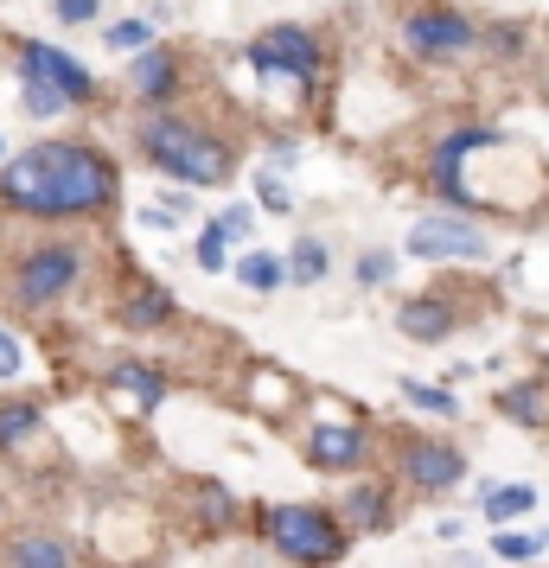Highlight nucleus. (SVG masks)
Listing matches in <instances>:
<instances>
[{
    "instance_id": "nucleus-1",
    "label": "nucleus",
    "mask_w": 549,
    "mask_h": 568,
    "mask_svg": "<svg viewBox=\"0 0 549 568\" xmlns=\"http://www.w3.org/2000/svg\"><path fill=\"white\" fill-rule=\"evenodd\" d=\"M122 199V166L90 141H32L0 160V211L32 224H83Z\"/></svg>"
},
{
    "instance_id": "nucleus-2",
    "label": "nucleus",
    "mask_w": 549,
    "mask_h": 568,
    "mask_svg": "<svg viewBox=\"0 0 549 568\" xmlns=\"http://www.w3.org/2000/svg\"><path fill=\"white\" fill-rule=\"evenodd\" d=\"M134 154L173 185H231L236 180V141L205 115H185L180 103L148 109L134 129Z\"/></svg>"
},
{
    "instance_id": "nucleus-3",
    "label": "nucleus",
    "mask_w": 549,
    "mask_h": 568,
    "mask_svg": "<svg viewBox=\"0 0 549 568\" xmlns=\"http://www.w3.org/2000/svg\"><path fill=\"white\" fill-rule=\"evenodd\" d=\"M243 64H250V78H256L262 90L288 97L294 109L314 103L319 83H326V45H319V32L314 27H294V20L262 27L256 39L243 45Z\"/></svg>"
},
{
    "instance_id": "nucleus-4",
    "label": "nucleus",
    "mask_w": 549,
    "mask_h": 568,
    "mask_svg": "<svg viewBox=\"0 0 549 568\" xmlns=\"http://www.w3.org/2000/svg\"><path fill=\"white\" fill-rule=\"evenodd\" d=\"M256 530H262V549L268 556H282L294 568H339L345 549H352V530H345L339 511H326V505H262L256 511Z\"/></svg>"
},
{
    "instance_id": "nucleus-5",
    "label": "nucleus",
    "mask_w": 549,
    "mask_h": 568,
    "mask_svg": "<svg viewBox=\"0 0 549 568\" xmlns=\"http://www.w3.org/2000/svg\"><path fill=\"white\" fill-rule=\"evenodd\" d=\"M83 268H90L83 236H39V243H27V250L13 256V268H7V301L27 307V313H45L83 282Z\"/></svg>"
},
{
    "instance_id": "nucleus-6",
    "label": "nucleus",
    "mask_w": 549,
    "mask_h": 568,
    "mask_svg": "<svg viewBox=\"0 0 549 568\" xmlns=\"http://www.w3.org/2000/svg\"><path fill=\"white\" fill-rule=\"evenodd\" d=\"M396 45L409 58H421V64H460V58L479 52V27L460 7H447V0H416L396 20Z\"/></svg>"
},
{
    "instance_id": "nucleus-7",
    "label": "nucleus",
    "mask_w": 549,
    "mask_h": 568,
    "mask_svg": "<svg viewBox=\"0 0 549 568\" xmlns=\"http://www.w3.org/2000/svg\"><path fill=\"white\" fill-rule=\"evenodd\" d=\"M403 256H416V262H486L492 243H486V231L472 224L467 211H428V217L409 224Z\"/></svg>"
},
{
    "instance_id": "nucleus-8",
    "label": "nucleus",
    "mask_w": 549,
    "mask_h": 568,
    "mask_svg": "<svg viewBox=\"0 0 549 568\" xmlns=\"http://www.w3.org/2000/svg\"><path fill=\"white\" fill-rule=\"evenodd\" d=\"M13 78L52 83V90H64L78 109H90L96 97H103L96 71H90V64H78V58L64 52V45H52V39H13Z\"/></svg>"
},
{
    "instance_id": "nucleus-9",
    "label": "nucleus",
    "mask_w": 549,
    "mask_h": 568,
    "mask_svg": "<svg viewBox=\"0 0 549 568\" xmlns=\"http://www.w3.org/2000/svg\"><path fill=\"white\" fill-rule=\"evenodd\" d=\"M396 479L421 498H441L467 479V454L454 447V440H435V435H409L396 440Z\"/></svg>"
},
{
    "instance_id": "nucleus-10",
    "label": "nucleus",
    "mask_w": 549,
    "mask_h": 568,
    "mask_svg": "<svg viewBox=\"0 0 549 568\" xmlns=\"http://www.w3.org/2000/svg\"><path fill=\"white\" fill-rule=\"evenodd\" d=\"M301 454H307L314 473L352 479V473L370 460V428L358 422V415H319L314 428H307V440H301Z\"/></svg>"
},
{
    "instance_id": "nucleus-11",
    "label": "nucleus",
    "mask_w": 549,
    "mask_h": 568,
    "mask_svg": "<svg viewBox=\"0 0 549 568\" xmlns=\"http://www.w3.org/2000/svg\"><path fill=\"white\" fill-rule=\"evenodd\" d=\"M129 97L141 109H166V103H180L185 97V58L173 52V45H148V52H134L129 58Z\"/></svg>"
},
{
    "instance_id": "nucleus-12",
    "label": "nucleus",
    "mask_w": 549,
    "mask_h": 568,
    "mask_svg": "<svg viewBox=\"0 0 549 568\" xmlns=\"http://www.w3.org/2000/svg\"><path fill=\"white\" fill-rule=\"evenodd\" d=\"M454 326H460V307H454L447 294H409V301L396 307V333L416 338V345H441Z\"/></svg>"
},
{
    "instance_id": "nucleus-13",
    "label": "nucleus",
    "mask_w": 549,
    "mask_h": 568,
    "mask_svg": "<svg viewBox=\"0 0 549 568\" xmlns=\"http://www.w3.org/2000/svg\"><path fill=\"white\" fill-rule=\"evenodd\" d=\"M339 517L352 537H370V530H390L396 524V505H390V486L384 479H352V491L339 498Z\"/></svg>"
},
{
    "instance_id": "nucleus-14",
    "label": "nucleus",
    "mask_w": 549,
    "mask_h": 568,
    "mask_svg": "<svg viewBox=\"0 0 549 568\" xmlns=\"http://www.w3.org/2000/svg\"><path fill=\"white\" fill-rule=\"evenodd\" d=\"M0 568H78V556L58 530H20L0 542Z\"/></svg>"
},
{
    "instance_id": "nucleus-15",
    "label": "nucleus",
    "mask_w": 549,
    "mask_h": 568,
    "mask_svg": "<svg viewBox=\"0 0 549 568\" xmlns=\"http://www.w3.org/2000/svg\"><path fill=\"white\" fill-rule=\"evenodd\" d=\"M109 389H115V396H129L134 409H160V403L173 396L166 371H160V364H141V358H122V364H115V371H109Z\"/></svg>"
},
{
    "instance_id": "nucleus-16",
    "label": "nucleus",
    "mask_w": 549,
    "mask_h": 568,
    "mask_svg": "<svg viewBox=\"0 0 549 568\" xmlns=\"http://www.w3.org/2000/svg\"><path fill=\"white\" fill-rule=\"evenodd\" d=\"M45 435V403L39 396H0V454H27Z\"/></svg>"
},
{
    "instance_id": "nucleus-17",
    "label": "nucleus",
    "mask_w": 549,
    "mask_h": 568,
    "mask_svg": "<svg viewBox=\"0 0 549 568\" xmlns=\"http://www.w3.org/2000/svg\"><path fill=\"white\" fill-rule=\"evenodd\" d=\"M192 524H199V537H224L243 524V505H236L231 486H217V479H199L192 486Z\"/></svg>"
},
{
    "instance_id": "nucleus-18",
    "label": "nucleus",
    "mask_w": 549,
    "mask_h": 568,
    "mask_svg": "<svg viewBox=\"0 0 549 568\" xmlns=\"http://www.w3.org/2000/svg\"><path fill=\"white\" fill-rule=\"evenodd\" d=\"M115 313H122V326H129V333H154V326H166V320H173L180 307H173V287L141 282V287H134V294H129V301H122Z\"/></svg>"
},
{
    "instance_id": "nucleus-19",
    "label": "nucleus",
    "mask_w": 549,
    "mask_h": 568,
    "mask_svg": "<svg viewBox=\"0 0 549 568\" xmlns=\"http://www.w3.org/2000/svg\"><path fill=\"white\" fill-rule=\"evenodd\" d=\"M498 415L518 428H549V384H505L498 389Z\"/></svg>"
},
{
    "instance_id": "nucleus-20",
    "label": "nucleus",
    "mask_w": 549,
    "mask_h": 568,
    "mask_svg": "<svg viewBox=\"0 0 549 568\" xmlns=\"http://www.w3.org/2000/svg\"><path fill=\"white\" fill-rule=\"evenodd\" d=\"M231 268L250 294H282V287H288V256H275V250H243Z\"/></svg>"
},
{
    "instance_id": "nucleus-21",
    "label": "nucleus",
    "mask_w": 549,
    "mask_h": 568,
    "mask_svg": "<svg viewBox=\"0 0 549 568\" xmlns=\"http://www.w3.org/2000/svg\"><path fill=\"white\" fill-rule=\"evenodd\" d=\"M479 511H486V524H518V517L537 511V486H486V498H479Z\"/></svg>"
},
{
    "instance_id": "nucleus-22",
    "label": "nucleus",
    "mask_w": 549,
    "mask_h": 568,
    "mask_svg": "<svg viewBox=\"0 0 549 568\" xmlns=\"http://www.w3.org/2000/svg\"><path fill=\"white\" fill-rule=\"evenodd\" d=\"M333 275V250H326V236H301L288 250V282H301V287H314V282H326Z\"/></svg>"
},
{
    "instance_id": "nucleus-23",
    "label": "nucleus",
    "mask_w": 549,
    "mask_h": 568,
    "mask_svg": "<svg viewBox=\"0 0 549 568\" xmlns=\"http://www.w3.org/2000/svg\"><path fill=\"white\" fill-rule=\"evenodd\" d=\"M403 403H409V409H421V415H441V422H460V396H454V389L447 384H421V377H403Z\"/></svg>"
},
{
    "instance_id": "nucleus-24",
    "label": "nucleus",
    "mask_w": 549,
    "mask_h": 568,
    "mask_svg": "<svg viewBox=\"0 0 549 568\" xmlns=\"http://www.w3.org/2000/svg\"><path fill=\"white\" fill-rule=\"evenodd\" d=\"M154 39H160V27L148 20V13H129V20H109V27H103V45H109V52H122V58L148 52Z\"/></svg>"
},
{
    "instance_id": "nucleus-25",
    "label": "nucleus",
    "mask_w": 549,
    "mask_h": 568,
    "mask_svg": "<svg viewBox=\"0 0 549 568\" xmlns=\"http://www.w3.org/2000/svg\"><path fill=\"white\" fill-rule=\"evenodd\" d=\"M192 262H199V275H224V268H231V231H224L217 217H205V224H199Z\"/></svg>"
},
{
    "instance_id": "nucleus-26",
    "label": "nucleus",
    "mask_w": 549,
    "mask_h": 568,
    "mask_svg": "<svg viewBox=\"0 0 549 568\" xmlns=\"http://www.w3.org/2000/svg\"><path fill=\"white\" fill-rule=\"evenodd\" d=\"M20 109H27L32 122H64V115H71V97H64V90H52V83H32V78H20Z\"/></svg>"
},
{
    "instance_id": "nucleus-27",
    "label": "nucleus",
    "mask_w": 549,
    "mask_h": 568,
    "mask_svg": "<svg viewBox=\"0 0 549 568\" xmlns=\"http://www.w3.org/2000/svg\"><path fill=\"white\" fill-rule=\"evenodd\" d=\"M250 192H256V205L268 211V217H294V185L275 173V166H262L256 180H250Z\"/></svg>"
},
{
    "instance_id": "nucleus-28",
    "label": "nucleus",
    "mask_w": 549,
    "mask_h": 568,
    "mask_svg": "<svg viewBox=\"0 0 549 568\" xmlns=\"http://www.w3.org/2000/svg\"><path fill=\"white\" fill-rule=\"evenodd\" d=\"M543 549H549L543 537H530V530H505V524H498V537H492V556H498V562H537Z\"/></svg>"
},
{
    "instance_id": "nucleus-29",
    "label": "nucleus",
    "mask_w": 549,
    "mask_h": 568,
    "mask_svg": "<svg viewBox=\"0 0 549 568\" xmlns=\"http://www.w3.org/2000/svg\"><path fill=\"white\" fill-rule=\"evenodd\" d=\"M256 217H262V205H243V199L217 211V224L231 231V243H256Z\"/></svg>"
},
{
    "instance_id": "nucleus-30",
    "label": "nucleus",
    "mask_w": 549,
    "mask_h": 568,
    "mask_svg": "<svg viewBox=\"0 0 549 568\" xmlns=\"http://www.w3.org/2000/svg\"><path fill=\"white\" fill-rule=\"evenodd\" d=\"M352 275H358V287H390V275H396V256H390V250H365Z\"/></svg>"
},
{
    "instance_id": "nucleus-31",
    "label": "nucleus",
    "mask_w": 549,
    "mask_h": 568,
    "mask_svg": "<svg viewBox=\"0 0 549 568\" xmlns=\"http://www.w3.org/2000/svg\"><path fill=\"white\" fill-rule=\"evenodd\" d=\"M109 0H52V20L58 27H96Z\"/></svg>"
},
{
    "instance_id": "nucleus-32",
    "label": "nucleus",
    "mask_w": 549,
    "mask_h": 568,
    "mask_svg": "<svg viewBox=\"0 0 549 568\" xmlns=\"http://www.w3.org/2000/svg\"><path fill=\"white\" fill-rule=\"evenodd\" d=\"M479 52H492V58H523V27H479Z\"/></svg>"
},
{
    "instance_id": "nucleus-33",
    "label": "nucleus",
    "mask_w": 549,
    "mask_h": 568,
    "mask_svg": "<svg viewBox=\"0 0 549 568\" xmlns=\"http://www.w3.org/2000/svg\"><path fill=\"white\" fill-rule=\"evenodd\" d=\"M20 371H27V352H20V338L0 326V384H13Z\"/></svg>"
},
{
    "instance_id": "nucleus-34",
    "label": "nucleus",
    "mask_w": 549,
    "mask_h": 568,
    "mask_svg": "<svg viewBox=\"0 0 549 568\" xmlns=\"http://www.w3.org/2000/svg\"><path fill=\"white\" fill-rule=\"evenodd\" d=\"M288 396H294V389L282 384V377H268V371H262V396H256L262 409H268V415H282V409H288Z\"/></svg>"
},
{
    "instance_id": "nucleus-35",
    "label": "nucleus",
    "mask_w": 549,
    "mask_h": 568,
    "mask_svg": "<svg viewBox=\"0 0 549 568\" xmlns=\"http://www.w3.org/2000/svg\"><path fill=\"white\" fill-rule=\"evenodd\" d=\"M268 166H275V173L301 166V141H275V148H268Z\"/></svg>"
},
{
    "instance_id": "nucleus-36",
    "label": "nucleus",
    "mask_w": 549,
    "mask_h": 568,
    "mask_svg": "<svg viewBox=\"0 0 549 568\" xmlns=\"http://www.w3.org/2000/svg\"><path fill=\"white\" fill-rule=\"evenodd\" d=\"M543 384H549V345H543Z\"/></svg>"
},
{
    "instance_id": "nucleus-37",
    "label": "nucleus",
    "mask_w": 549,
    "mask_h": 568,
    "mask_svg": "<svg viewBox=\"0 0 549 568\" xmlns=\"http://www.w3.org/2000/svg\"><path fill=\"white\" fill-rule=\"evenodd\" d=\"M0 160H7V134H0Z\"/></svg>"
},
{
    "instance_id": "nucleus-38",
    "label": "nucleus",
    "mask_w": 549,
    "mask_h": 568,
    "mask_svg": "<svg viewBox=\"0 0 549 568\" xmlns=\"http://www.w3.org/2000/svg\"><path fill=\"white\" fill-rule=\"evenodd\" d=\"M0 524H7V498H0Z\"/></svg>"
},
{
    "instance_id": "nucleus-39",
    "label": "nucleus",
    "mask_w": 549,
    "mask_h": 568,
    "mask_svg": "<svg viewBox=\"0 0 549 568\" xmlns=\"http://www.w3.org/2000/svg\"><path fill=\"white\" fill-rule=\"evenodd\" d=\"M0 224H7V211H0Z\"/></svg>"
},
{
    "instance_id": "nucleus-40",
    "label": "nucleus",
    "mask_w": 549,
    "mask_h": 568,
    "mask_svg": "<svg viewBox=\"0 0 549 568\" xmlns=\"http://www.w3.org/2000/svg\"><path fill=\"white\" fill-rule=\"evenodd\" d=\"M543 542H549V537H543Z\"/></svg>"
}]
</instances>
